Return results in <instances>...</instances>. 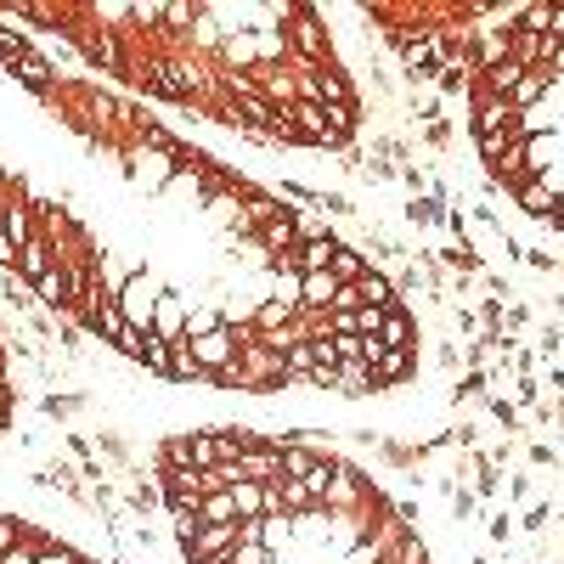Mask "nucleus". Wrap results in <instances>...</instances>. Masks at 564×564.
Listing matches in <instances>:
<instances>
[{
	"instance_id": "1",
	"label": "nucleus",
	"mask_w": 564,
	"mask_h": 564,
	"mask_svg": "<svg viewBox=\"0 0 564 564\" xmlns=\"http://www.w3.org/2000/svg\"><path fill=\"white\" fill-rule=\"evenodd\" d=\"M192 345V356H198V367H204V378H226L237 367V356H243V339H237V328H226L220 322L215 333H198V339H187Z\"/></svg>"
},
{
	"instance_id": "2",
	"label": "nucleus",
	"mask_w": 564,
	"mask_h": 564,
	"mask_svg": "<svg viewBox=\"0 0 564 564\" xmlns=\"http://www.w3.org/2000/svg\"><path fill=\"white\" fill-rule=\"evenodd\" d=\"M282 17H294V23H288V40H294L299 63L305 68H328V34H322V23H316L311 6H282Z\"/></svg>"
},
{
	"instance_id": "3",
	"label": "nucleus",
	"mask_w": 564,
	"mask_h": 564,
	"mask_svg": "<svg viewBox=\"0 0 564 564\" xmlns=\"http://www.w3.org/2000/svg\"><path fill=\"white\" fill-rule=\"evenodd\" d=\"M113 299H119V311H125L130 328H136V333H153V322H158V299H164L153 277H130Z\"/></svg>"
},
{
	"instance_id": "4",
	"label": "nucleus",
	"mask_w": 564,
	"mask_h": 564,
	"mask_svg": "<svg viewBox=\"0 0 564 564\" xmlns=\"http://www.w3.org/2000/svg\"><path fill=\"white\" fill-rule=\"evenodd\" d=\"M508 57H514L519 68H548L553 74V57H559V40L553 34H508Z\"/></svg>"
},
{
	"instance_id": "5",
	"label": "nucleus",
	"mask_w": 564,
	"mask_h": 564,
	"mask_svg": "<svg viewBox=\"0 0 564 564\" xmlns=\"http://www.w3.org/2000/svg\"><path fill=\"white\" fill-rule=\"evenodd\" d=\"M288 119H294L299 141H316V147H339V141H333V130H328V108H322V102H305V96H299L294 108H288Z\"/></svg>"
},
{
	"instance_id": "6",
	"label": "nucleus",
	"mask_w": 564,
	"mask_h": 564,
	"mask_svg": "<svg viewBox=\"0 0 564 564\" xmlns=\"http://www.w3.org/2000/svg\"><path fill=\"white\" fill-rule=\"evenodd\" d=\"M339 288H345V282L333 277V271H305V277H299V305L316 311V316H328L333 299H339Z\"/></svg>"
},
{
	"instance_id": "7",
	"label": "nucleus",
	"mask_w": 564,
	"mask_h": 564,
	"mask_svg": "<svg viewBox=\"0 0 564 564\" xmlns=\"http://www.w3.org/2000/svg\"><path fill=\"white\" fill-rule=\"evenodd\" d=\"M232 548H237V525H198V536L187 542V559L209 564V559H220V553H232Z\"/></svg>"
},
{
	"instance_id": "8",
	"label": "nucleus",
	"mask_w": 564,
	"mask_h": 564,
	"mask_svg": "<svg viewBox=\"0 0 564 564\" xmlns=\"http://www.w3.org/2000/svg\"><path fill=\"white\" fill-rule=\"evenodd\" d=\"M237 474H243V480H260V486H266V480H282V452L271 440H260V446H249V452L237 457Z\"/></svg>"
},
{
	"instance_id": "9",
	"label": "nucleus",
	"mask_w": 564,
	"mask_h": 564,
	"mask_svg": "<svg viewBox=\"0 0 564 564\" xmlns=\"http://www.w3.org/2000/svg\"><path fill=\"white\" fill-rule=\"evenodd\" d=\"M260 249H271L277 260H288V254L299 249V220L288 215V209H277V215L260 226Z\"/></svg>"
},
{
	"instance_id": "10",
	"label": "nucleus",
	"mask_w": 564,
	"mask_h": 564,
	"mask_svg": "<svg viewBox=\"0 0 564 564\" xmlns=\"http://www.w3.org/2000/svg\"><path fill=\"white\" fill-rule=\"evenodd\" d=\"M46 271H57V254H51V237L40 232V237H29V243L17 249V277H23V282H40Z\"/></svg>"
},
{
	"instance_id": "11",
	"label": "nucleus",
	"mask_w": 564,
	"mask_h": 564,
	"mask_svg": "<svg viewBox=\"0 0 564 564\" xmlns=\"http://www.w3.org/2000/svg\"><path fill=\"white\" fill-rule=\"evenodd\" d=\"M361 502H367V491H361V480L350 469H333V480H328V502L322 508H333V514H356Z\"/></svg>"
},
{
	"instance_id": "12",
	"label": "nucleus",
	"mask_w": 564,
	"mask_h": 564,
	"mask_svg": "<svg viewBox=\"0 0 564 564\" xmlns=\"http://www.w3.org/2000/svg\"><path fill=\"white\" fill-rule=\"evenodd\" d=\"M333 254H339V243H333V237H316V243H299V249L282 260V266L305 277V271H328V266H333Z\"/></svg>"
},
{
	"instance_id": "13",
	"label": "nucleus",
	"mask_w": 564,
	"mask_h": 564,
	"mask_svg": "<svg viewBox=\"0 0 564 564\" xmlns=\"http://www.w3.org/2000/svg\"><path fill=\"white\" fill-rule=\"evenodd\" d=\"M514 102L508 96H486L480 102V113H474V136H497V130H514Z\"/></svg>"
},
{
	"instance_id": "14",
	"label": "nucleus",
	"mask_w": 564,
	"mask_h": 564,
	"mask_svg": "<svg viewBox=\"0 0 564 564\" xmlns=\"http://www.w3.org/2000/svg\"><path fill=\"white\" fill-rule=\"evenodd\" d=\"M548 85H553V74L548 68H525V79H519L514 91H508V102H514V113H531L542 96H548Z\"/></svg>"
},
{
	"instance_id": "15",
	"label": "nucleus",
	"mask_w": 564,
	"mask_h": 564,
	"mask_svg": "<svg viewBox=\"0 0 564 564\" xmlns=\"http://www.w3.org/2000/svg\"><path fill=\"white\" fill-rule=\"evenodd\" d=\"M553 164H559V141H553V136H525V175L542 181Z\"/></svg>"
},
{
	"instance_id": "16",
	"label": "nucleus",
	"mask_w": 564,
	"mask_h": 564,
	"mask_svg": "<svg viewBox=\"0 0 564 564\" xmlns=\"http://www.w3.org/2000/svg\"><path fill=\"white\" fill-rule=\"evenodd\" d=\"M277 497H282V514H316L322 508V497L305 480H277Z\"/></svg>"
},
{
	"instance_id": "17",
	"label": "nucleus",
	"mask_w": 564,
	"mask_h": 564,
	"mask_svg": "<svg viewBox=\"0 0 564 564\" xmlns=\"http://www.w3.org/2000/svg\"><path fill=\"white\" fill-rule=\"evenodd\" d=\"M378 345L384 350H412V316L407 311H384V328H378Z\"/></svg>"
},
{
	"instance_id": "18",
	"label": "nucleus",
	"mask_w": 564,
	"mask_h": 564,
	"mask_svg": "<svg viewBox=\"0 0 564 564\" xmlns=\"http://www.w3.org/2000/svg\"><path fill=\"white\" fill-rule=\"evenodd\" d=\"M0 232L12 237V249H23L29 237H40V232H34V220H29V204H17V198H6V220H0Z\"/></svg>"
},
{
	"instance_id": "19",
	"label": "nucleus",
	"mask_w": 564,
	"mask_h": 564,
	"mask_svg": "<svg viewBox=\"0 0 564 564\" xmlns=\"http://www.w3.org/2000/svg\"><path fill=\"white\" fill-rule=\"evenodd\" d=\"M277 452H282V480H305V474H316V452L311 446L288 440V446H277Z\"/></svg>"
},
{
	"instance_id": "20",
	"label": "nucleus",
	"mask_w": 564,
	"mask_h": 564,
	"mask_svg": "<svg viewBox=\"0 0 564 564\" xmlns=\"http://www.w3.org/2000/svg\"><path fill=\"white\" fill-rule=\"evenodd\" d=\"M373 378L378 384H401V378H412V350H384V356L373 361Z\"/></svg>"
},
{
	"instance_id": "21",
	"label": "nucleus",
	"mask_w": 564,
	"mask_h": 564,
	"mask_svg": "<svg viewBox=\"0 0 564 564\" xmlns=\"http://www.w3.org/2000/svg\"><path fill=\"white\" fill-rule=\"evenodd\" d=\"M198 519H204V525H237V502H232V491H209V497L198 502Z\"/></svg>"
},
{
	"instance_id": "22",
	"label": "nucleus",
	"mask_w": 564,
	"mask_h": 564,
	"mask_svg": "<svg viewBox=\"0 0 564 564\" xmlns=\"http://www.w3.org/2000/svg\"><path fill=\"white\" fill-rule=\"evenodd\" d=\"M91 328H96V333H108L113 345L125 339L130 322H125V311H119V299H102V305H96V311H91Z\"/></svg>"
},
{
	"instance_id": "23",
	"label": "nucleus",
	"mask_w": 564,
	"mask_h": 564,
	"mask_svg": "<svg viewBox=\"0 0 564 564\" xmlns=\"http://www.w3.org/2000/svg\"><path fill=\"white\" fill-rule=\"evenodd\" d=\"M34 299H40V305H68V299H74V294H68V271L63 266L46 271V277L34 282Z\"/></svg>"
},
{
	"instance_id": "24",
	"label": "nucleus",
	"mask_w": 564,
	"mask_h": 564,
	"mask_svg": "<svg viewBox=\"0 0 564 564\" xmlns=\"http://www.w3.org/2000/svg\"><path fill=\"white\" fill-rule=\"evenodd\" d=\"M356 294H361V305H378V311H390V305H395V288L378 277V271H367V277L356 282Z\"/></svg>"
},
{
	"instance_id": "25",
	"label": "nucleus",
	"mask_w": 564,
	"mask_h": 564,
	"mask_svg": "<svg viewBox=\"0 0 564 564\" xmlns=\"http://www.w3.org/2000/svg\"><path fill=\"white\" fill-rule=\"evenodd\" d=\"M519 34H548L553 29V6L548 0H531V6H519V23H514Z\"/></svg>"
},
{
	"instance_id": "26",
	"label": "nucleus",
	"mask_w": 564,
	"mask_h": 564,
	"mask_svg": "<svg viewBox=\"0 0 564 564\" xmlns=\"http://www.w3.org/2000/svg\"><path fill=\"white\" fill-rule=\"evenodd\" d=\"M519 79H525V68H519L514 57H508V63H497V68H486V96H508Z\"/></svg>"
},
{
	"instance_id": "27",
	"label": "nucleus",
	"mask_w": 564,
	"mask_h": 564,
	"mask_svg": "<svg viewBox=\"0 0 564 564\" xmlns=\"http://www.w3.org/2000/svg\"><path fill=\"white\" fill-rule=\"evenodd\" d=\"M12 68H17V79H23V85H34V91H51V63L40 57V51H29V57H23V63H12Z\"/></svg>"
},
{
	"instance_id": "28",
	"label": "nucleus",
	"mask_w": 564,
	"mask_h": 564,
	"mask_svg": "<svg viewBox=\"0 0 564 564\" xmlns=\"http://www.w3.org/2000/svg\"><path fill=\"white\" fill-rule=\"evenodd\" d=\"M378 378H373V367L367 361H339V390H350V395H361V390H373Z\"/></svg>"
},
{
	"instance_id": "29",
	"label": "nucleus",
	"mask_w": 564,
	"mask_h": 564,
	"mask_svg": "<svg viewBox=\"0 0 564 564\" xmlns=\"http://www.w3.org/2000/svg\"><path fill=\"white\" fill-rule=\"evenodd\" d=\"M333 277H339V282H361V277H367V271H373V266H367V260H361V254L356 249H345V243H339V254H333Z\"/></svg>"
},
{
	"instance_id": "30",
	"label": "nucleus",
	"mask_w": 564,
	"mask_h": 564,
	"mask_svg": "<svg viewBox=\"0 0 564 564\" xmlns=\"http://www.w3.org/2000/svg\"><path fill=\"white\" fill-rule=\"evenodd\" d=\"M136 361H147V373L170 378V345H164L158 333H147V345H141V356H136Z\"/></svg>"
},
{
	"instance_id": "31",
	"label": "nucleus",
	"mask_w": 564,
	"mask_h": 564,
	"mask_svg": "<svg viewBox=\"0 0 564 564\" xmlns=\"http://www.w3.org/2000/svg\"><path fill=\"white\" fill-rule=\"evenodd\" d=\"M514 141H519V130H497V136H480V158H486V164H502V153H508Z\"/></svg>"
},
{
	"instance_id": "32",
	"label": "nucleus",
	"mask_w": 564,
	"mask_h": 564,
	"mask_svg": "<svg viewBox=\"0 0 564 564\" xmlns=\"http://www.w3.org/2000/svg\"><path fill=\"white\" fill-rule=\"evenodd\" d=\"M40 548H51V542H29V536H23L12 553H0V564H34V553H40Z\"/></svg>"
},
{
	"instance_id": "33",
	"label": "nucleus",
	"mask_w": 564,
	"mask_h": 564,
	"mask_svg": "<svg viewBox=\"0 0 564 564\" xmlns=\"http://www.w3.org/2000/svg\"><path fill=\"white\" fill-rule=\"evenodd\" d=\"M232 559L237 564H271V548H260V542H237Z\"/></svg>"
},
{
	"instance_id": "34",
	"label": "nucleus",
	"mask_w": 564,
	"mask_h": 564,
	"mask_svg": "<svg viewBox=\"0 0 564 564\" xmlns=\"http://www.w3.org/2000/svg\"><path fill=\"white\" fill-rule=\"evenodd\" d=\"M34 564H85V559H79V553H68V548H57V542H51V548H40V553H34Z\"/></svg>"
},
{
	"instance_id": "35",
	"label": "nucleus",
	"mask_w": 564,
	"mask_h": 564,
	"mask_svg": "<svg viewBox=\"0 0 564 564\" xmlns=\"http://www.w3.org/2000/svg\"><path fill=\"white\" fill-rule=\"evenodd\" d=\"M0 57H6V63H23L29 51H23V40H17V34H6V29H0Z\"/></svg>"
},
{
	"instance_id": "36",
	"label": "nucleus",
	"mask_w": 564,
	"mask_h": 564,
	"mask_svg": "<svg viewBox=\"0 0 564 564\" xmlns=\"http://www.w3.org/2000/svg\"><path fill=\"white\" fill-rule=\"evenodd\" d=\"M17 542H23V525L17 519H0V553H12Z\"/></svg>"
},
{
	"instance_id": "37",
	"label": "nucleus",
	"mask_w": 564,
	"mask_h": 564,
	"mask_svg": "<svg viewBox=\"0 0 564 564\" xmlns=\"http://www.w3.org/2000/svg\"><path fill=\"white\" fill-rule=\"evenodd\" d=\"M548 34H553V40L564 46V6H553V29H548Z\"/></svg>"
},
{
	"instance_id": "38",
	"label": "nucleus",
	"mask_w": 564,
	"mask_h": 564,
	"mask_svg": "<svg viewBox=\"0 0 564 564\" xmlns=\"http://www.w3.org/2000/svg\"><path fill=\"white\" fill-rule=\"evenodd\" d=\"M6 198H12V181H6V187H0V220H6Z\"/></svg>"
},
{
	"instance_id": "39",
	"label": "nucleus",
	"mask_w": 564,
	"mask_h": 564,
	"mask_svg": "<svg viewBox=\"0 0 564 564\" xmlns=\"http://www.w3.org/2000/svg\"><path fill=\"white\" fill-rule=\"evenodd\" d=\"M553 226H564V198H559V209H553Z\"/></svg>"
},
{
	"instance_id": "40",
	"label": "nucleus",
	"mask_w": 564,
	"mask_h": 564,
	"mask_svg": "<svg viewBox=\"0 0 564 564\" xmlns=\"http://www.w3.org/2000/svg\"><path fill=\"white\" fill-rule=\"evenodd\" d=\"M209 564H237V559H232V553H220V559H209Z\"/></svg>"
},
{
	"instance_id": "41",
	"label": "nucleus",
	"mask_w": 564,
	"mask_h": 564,
	"mask_svg": "<svg viewBox=\"0 0 564 564\" xmlns=\"http://www.w3.org/2000/svg\"><path fill=\"white\" fill-rule=\"evenodd\" d=\"M553 68H564V46H559V57H553Z\"/></svg>"
},
{
	"instance_id": "42",
	"label": "nucleus",
	"mask_w": 564,
	"mask_h": 564,
	"mask_svg": "<svg viewBox=\"0 0 564 564\" xmlns=\"http://www.w3.org/2000/svg\"><path fill=\"white\" fill-rule=\"evenodd\" d=\"M0 423H6V395H0Z\"/></svg>"
},
{
	"instance_id": "43",
	"label": "nucleus",
	"mask_w": 564,
	"mask_h": 564,
	"mask_svg": "<svg viewBox=\"0 0 564 564\" xmlns=\"http://www.w3.org/2000/svg\"><path fill=\"white\" fill-rule=\"evenodd\" d=\"M0 187H6V170H0Z\"/></svg>"
}]
</instances>
